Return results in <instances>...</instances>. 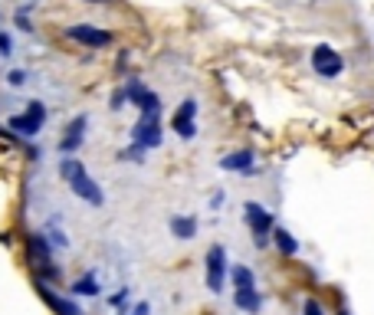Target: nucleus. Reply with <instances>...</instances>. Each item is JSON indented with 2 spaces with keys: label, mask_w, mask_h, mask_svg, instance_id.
Wrapping results in <instances>:
<instances>
[{
  "label": "nucleus",
  "mask_w": 374,
  "mask_h": 315,
  "mask_svg": "<svg viewBox=\"0 0 374 315\" xmlns=\"http://www.w3.org/2000/svg\"><path fill=\"white\" fill-rule=\"evenodd\" d=\"M60 174H62V180L69 184V191H73L75 197H82L86 204H92V207H102V204H105L102 187L95 184V178L86 171V165H82L79 158H62V161H60Z\"/></svg>",
  "instance_id": "1"
},
{
  "label": "nucleus",
  "mask_w": 374,
  "mask_h": 315,
  "mask_svg": "<svg viewBox=\"0 0 374 315\" xmlns=\"http://www.w3.org/2000/svg\"><path fill=\"white\" fill-rule=\"evenodd\" d=\"M226 276H230L226 250H224V246H210L207 256H204V279H207V289L213 292V296H220V292H224Z\"/></svg>",
  "instance_id": "2"
},
{
  "label": "nucleus",
  "mask_w": 374,
  "mask_h": 315,
  "mask_svg": "<svg viewBox=\"0 0 374 315\" xmlns=\"http://www.w3.org/2000/svg\"><path fill=\"white\" fill-rule=\"evenodd\" d=\"M243 220H246V226H250V233H253L256 246H266V240L272 237V230H276V224H272V213L263 204H243Z\"/></svg>",
  "instance_id": "3"
},
{
  "label": "nucleus",
  "mask_w": 374,
  "mask_h": 315,
  "mask_svg": "<svg viewBox=\"0 0 374 315\" xmlns=\"http://www.w3.org/2000/svg\"><path fill=\"white\" fill-rule=\"evenodd\" d=\"M43 121H46V105L43 102H30L23 115H14V119H10V132L33 138L40 128H43Z\"/></svg>",
  "instance_id": "4"
},
{
  "label": "nucleus",
  "mask_w": 374,
  "mask_h": 315,
  "mask_svg": "<svg viewBox=\"0 0 374 315\" xmlns=\"http://www.w3.org/2000/svg\"><path fill=\"white\" fill-rule=\"evenodd\" d=\"M27 250H30V259L36 266H43V272L49 279L60 276V270L53 266V246H49V240H46L43 233H30V237H27Z\"/></svg>",
  "instance_id": "5"
},
{
  "label": "nucleus",
  "mask_w": 374,
  "mask_h": 315,
  "mask_svg": "<svg viewBox=\"0 0 374 315\" xmlns=\"http://www.w3.org/2000/svg\"><path fill=\"white\" fill-rule=\"evenodd\" d=\"M36 292H40V299L46 302V305H49V309H53V312L56 315H82V309H79V305H75V299L73 296H60V292H53V285H46L43 279H36Z\"/></svg>",
  "instance_id": "6"
},
{
  "label": "nucleus",
  "mask_w": 374,
  "mask_h": 315,
  "mask_svg": "<svg viewBox=\"0 0 374 315\" xmlns=\"http://www.w3.org/2000/svg\"><path fill=\"white\" fill-rule=\"evenodd\" d=\"M312 69L318 75H325V79H335V75L344 69V62L331 46H315L312 49Z\"/></svg>",
  "instance_id": "7"
},
{
  "label": "nucleus",
  "mask_w": 374,
  "mask_h": 315,
  "mask_svg": "<svg viewBox=\"0 0 374 315\" xmlns=\"http://www.w3.org/2000/svg\"><path fill=\"white\" fill-rule=\"evenodd\" d=\"M197 102L194 99H184V102L178 105V112H174V119H171V125H174V132H178L184 141H191V138L197 135Z\"/></svg>",
  "instance_id": "8"
},
{
  "label": "nucleus",
  "mask_w": 374,
  "mask_h": 315,
  "mask_svg": "<svg viewBox=\"0 0 374 315\" xmlns=\"http://www.w3.org/2000/svg\"><path fill=\"white\" fill-rule=\"evenodd\" d=\"M132 138H135V145H138L141 151L158 148V145L165 141V135H161V119H138Z\"/></svg>",
  "instance_id": "9"
},
{
  "label": "nucleus",
  "mask_w": 374,
  "mask_h": 315,
  "mask_svg": "<svg viewBox=\"0 0 374 315\" xmlns=\"http://www.w3.org/2000/svg\"><path fill=\"white\" fill-rule=\"evenodd\" d=\"M86 128H89V115H75V119L66 125V135L60 138V151L66 154V158L79 151L82 138H86Z\"/></svg>",
  "instance_id": "10"
},
{
  "label": "nucleus",
  "mask_w": 374,
  "mask_h": 315,
  "mask_svg": "<svg viewBox=\"0 0 374 315\" xmlns=\"http://www.w3.org/2000/svg\"><path fill=\"white\" fill-rule=\"evenodd\" d=\"M69 36H73L75 43H82V46H108L112 43V33L108 30H99V27H92V23H75V27H69Z\"/></svg>",
  "instance_id": "11"
},
{
  "label": "nucleus",
  "mask_w": 374,
  "mask_h": 315,
  "mask_svg": "<svg viewBox=\"0 0 374 315\" xmlns=\"http://www.w3.org/2000/svg\"><path fill=\"white\" fill-rule=\"evenodd\" d=\"M233 305L246 315H259L263 312V296H259V289H237L233 292Z\"/></svg>",
  "instance_id": "12"
},
{
  "label": "nucleus",
  "mask_w": 374,
  "mask_h": 315,
  "mask_svg": "<svg viewBox=\"0 0 374 315\" xmlns=\"http://www.w3.org/2000/svg\"><path fill=\"white\" fill-rule=\"evenodd\" d=\"M121 89H125V99H128L132 105H138V108H145V105L158 95V92H151L141 79H125V86H121Z\"/></svg>",
  "instance_id": "13"
},
{
  "label": "nucleus",
  "mask_w": 374,
  "mask_h": 315,
  "mask_svg": "<svg viewBox=\"0 0 374 315\" xmlns=\"http://www.w3.org/2000/svg\"><path fill=\"white\" fill-rule=\"evenodd\" d=\"M167 230L178 237V240H194L197 237V217H187V213H174L167 220Z\"/></svg>",
  "instance_id": "14"
},
{
  "label": "nucleus",
  "mask_w": 374,
  "mask_h": 315,
  "mask_svg": "<svg viewBox=\"0 0 374 315\" xmlns=\"http://www.w3.org/2000/svg\"><path fill=\"white\" fill-rule=\"evenodd\" d=\"M99 292H102V283H99V272L95 270L73 279V285H69V296H99Z\"/></svg>",
  "instance_id": "15"
},
{
  "label": "nucleus",
  "mask_w": 374,
  "mask_h": 315,
  "mask_svg": "<svg viewBox=\"0 0 374 315\" xmlns=\"http://www.w3.org/2000/svg\"><path fill=\"white\" fill-rule=\"evenodd\" d=\"M220 167L224 171H253V151H233V154L220 158Z\"/></svg>",
  "instance_id": "16"
},
{
  "label": "nucleus",
  "mask_w": 374,
  "mask_h": 315,
  "mask_svg": "<svg viewBox=\"0 0 374 315\" xmlns=\"http://www.w3.org/2000/svg\"><path fill=\"white\" fill-rule=\"evenodd\" d=\"M272 243H276V250H279L283 256H296V253H299V240H296L285 226H276V230H272Z\"/></svg>",
  "instance_id": "17"
},
{
  "label": "nucleus",
  "mask_w": 374,
  "mask_h": 315,
  "mask_svg": "<svg viewBox=\"0 0 374 315\" xmlns=\"http://www.w3.org/2000/svg\"><path fill=\"white\" fill-rule=\"evenodd\" d=\"M230 283H233V292L237 289H256V276L246 266H230Z\"/></svg>",
  "instance_id": "18"
},
{
  "label": "nucleus",
  "mask_w": 374,
  "mask_h": 315,
  "mask_svg": "<svg viewBox=\"0 0 374 315\" xmlns=\"http://www.w3.org/2000/svg\"><path fill=\"white\" fill-rule=\"evenodd\" d=\"M302 315H325V309H322V302L305 299V305H302Z\"/></svg>",
  "instance_id": "19"
},
{
  "label": "nucleus",
  "mask_w": 374,
  "mask_h": 315,
  "mask_svg": "<svg viewBox=\"0 0 374 315\" xmlns=\"http://www.w3.org/2000/svg\"><path fill=\"white\" fill-rule=\"evenodd\" d=\"M14 53V43H10V36L7 33H0V56H10Z\"/></svg>",
  "instance_id": "20"
},
{
  "label": "nucleus",
  "mask_w": 374,
  "mask_h": 315,
  "mask_svg": "<svg viewBox=\"0 0 374 315\" xmlns=\"http://www.w3.org/2000/svg\"><path fill=\"white\" fill-rule=\"evenodd\" d=\"M121 102H128V99H125V89H115V92H112V108L119 112Z\"/></svg>",
  "instance_id": "21"
},
{
  "label": "nucleus",
  "mask_w": 374,
  "mask_h": 315,
  "mask_svg": "<svg viewBox=\"0 0 374 315\" xmlns=\"http://www.w3.org/2000/svg\"><path fill=\"white\" fill-rule=\"evenodd\" d=\"M23 82H27V73H23V69H14V73H10V86H23Z\"/></svg>",
  "instance_id": "22"
},
{
  "label": "nucleus",
  "mask_w": 374,
  "mask_h": 315,
  "mask_svg": "<svg viewBox=\"0 0 374 315\" xmlns=\"http://www.w3.org/2000/svg\"><path fill=\"white\" fill-rule=\"evenodd\" d=\"M132 315H151V305L148 302H135V305H132Z\"/></svg>",
  "instance_id": "23"
},
{
  "label": "nucleus",
  "mask_w": 374,
  "mask_h": 315,
  "mask_svg": "<svg viewBox=\"0 0 374 315\" xmlns=\"http://www.w3.org/2000/svg\"><path fill=\"white\" fill-rule=\"evenodd\" d=\"M220 204H224V191H217V194L210 197V207H213V210L220 207Z\"/></svg>",
  "instance_id": "24"
},
{
  "label": "nucleus",
  "mask_w": 374,
  "mask_h": 315,
  "mask_svg": "<svg viewBox=\"0 0 374 315\" xmlns=\"http://www.w3.org/2000/svg\"><path fill=\"white\" fill-rule=\"evenodd\" d=\"M86 3H105V0H86Z\"/></svg>",
  "instance_id": "25"
},
{
  "label": "nucleus",
  "mask_w": 374,
  "mask_h": 315,
  "mask_svg": "<svg viewBox=\"0 0 374 315\" xmlns=\"http://www.w3.org/2000/svg\"><path fill=\"white\" fill-rule=\"evenodd\" d=\"M338 315H348V312H344V309H342V312H338Z\"/></svg>",
  "instance_id": "26"
}]
</instances>
